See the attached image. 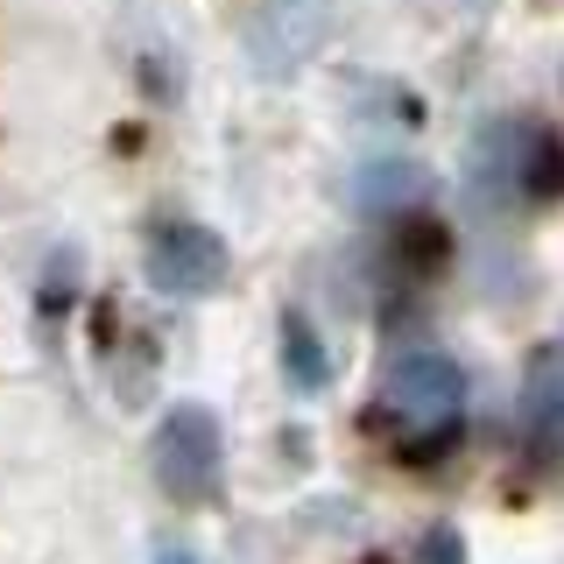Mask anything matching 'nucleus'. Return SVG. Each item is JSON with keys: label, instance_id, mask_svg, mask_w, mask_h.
Instances as JSON below:
<instances>
[{"label": "nucleus", "instance_id": "nucleus-1", "mask_svg": "<svg viewBox=\"0 0 564 564\" xmlns=\"http://www.w3.org/2000/svg\"><path fill=\"white\" fill-rule=\"evenodd\" d=\"M155 466H163L170 494H191V501H205L212 480H219V437H212V416L205 410H176L163 445H155Z\"/></svg>", "mask_w": 564, "mask_h": 564}, {"label": "nucleus", "instance_id": "nucleus-2", "mask_svg": "<svg viewBox=\"0 0 564 564\" xmlns=\"http://www.w3.org/2000/svg\"><path fill=\"white\" fill-rule=\"evenodd\" d=\"M155 282H163V290H212V282L226 275V261H219V240L212 234H198V226H163V234H155Z\"/></svg>", "mask_w": 564, "mask_h": 564}, {"label": "nucleus", "instance_id": "nucleus-3", "mask_svg": "<svg viewBox=\"0 0 564 564\" xmlns=\"http://www.w3.org/2000/svg\"><path fill=\"white\" fill-rule=\"evenodd\" d=\"M395 402L410 416H437V423H452V410H458V375L445 360H410L395 375Z\"/></svg>", "mask_w": 564, "mask_h": 564}, {"label": "nucleus", "instance_id": "nucleus-4", "mask_svg": "<svg viewBox=\"0 0 564 564\" xmlns=\"http://www.w3.org/2000/svg\"><path fill=\"white\" fill-rule=\"evenodd\" d=\"M522 191L529 198H564V141L557 134H536V149L522 163Z\"/></svg>", "mask_w": 564, "mask_h": 564}, {"label": "nucleus", "instance_id": "nucleus-5", "mask_svg": "<svg viewBox=\"0 0 564 564\" xmlns=\"http://www.w3.org/2000/svg\"><path fill=\"white\" fill-rule=\"evenodd\" d=\"M402 254H410L416 269H445V261H452V234L437 219H410V226H402Z\"/></svg>", "mask_w": 564, "mask_h": 564}, {"label": "nucleus", "instance_id": "nucleus-6", "mask_svg": "<svg viewBox=\"0 0 564 564\" xmlns=\"http://www.w3.org/2000/svg\"><path fill=\"white\" fill-rule=\"evenodd\" d=\"M282 339H290V367L304 360V388H325V352H317V339H311L304 317H290V332H282Z\"/></svg>", "mask_w": 564, "mask_h": 564}, {"label": "nucleus", "instance_id": "nucleus-7", "mask_svg": "<svg viewBox=\"0 0 564 564\" xmlns=\"http://www.w3.org/2000/svg\"><path fill=\"white\" fill-rule=\"evenodd\" d=\"M360 564H395V557H360Z\"/></svg>", "mask_w": 564, "mask_h": 564}, {"label": "nucleus", "instance_id": "nucleus-8", "mask_svg": "<svg viewBox=\"0 0 564 564\" xmlns=\"http://www.w3.org/2000/svg\"><path fill=\"white\" fill-rule=\"evenodd\" d=\"M163 564H191V557H163Z\"/></svg>", "mask_w": 564, "mask_h": 564}]
</instances>
